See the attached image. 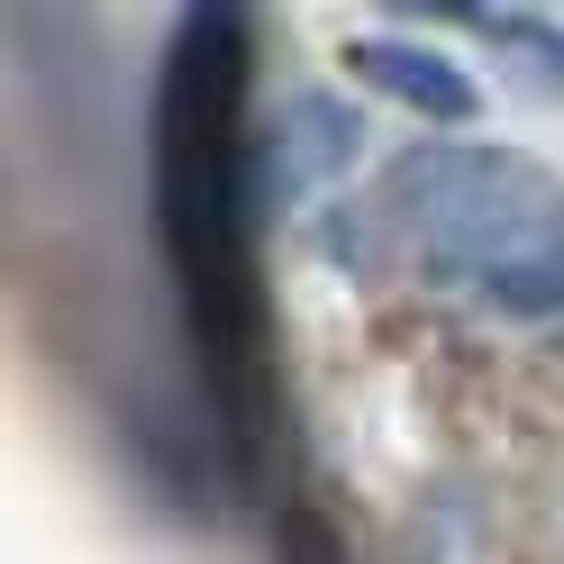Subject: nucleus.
Wrapping results in <instances>:
<instances>
[{
    "instance_id": "obj_3",
    "label": "nucleus",
    "mask_w": 564,
    "mask_h": 564,
    "mask_svg": "<svg viewBox=\"0 0 564 564\" xmlns=\"http://www.w3.org/2000/svg\"><path fill=\"white\" fill-rule=\"evenodd\" d=\"M346 74H356L365 91H382V100H401V110H419L429 128H465L482 110L465 64L437 55V46H410V37H356L346 46Z\"/></svg>"
},
{
    "instance_id": "obj_2",
    "label": "nucleus",
    "mask_w": 564,
    "mask_h": 564,
    "mask_svg": "<svg viewBox=\"0 0 564 564\" xmlns=\"http://www.w3.org/2000/svg\"><path fill=\"white\" fill-rule=\"evenodd\" d=\"M356 147H365V119L346 110L337 91H292V100L256 128V209L282 219V209L319 200L337 173L356 164Z\"/></svg>"
},
{
    "instance_id": "obj_1",
    "label": "nucleus",
    "mask_w": 564,
    "mask_h": 564,
    "mask_svg": "<svg viewBox=\"0 0 564 564\" xmlns=\"http://www.w3.org/2000/svg\"><path fill=\"white\" fill-rule=\"evenodd\" d=\"M246 64H256V10L246 0H183L155 64V237L183 292V328L200 373L228 392L237 437H256L264 392V292H256V137H246Z\"/></svg>"
},
{
    "instance_id": "obj_5",
    "label": "nucleus",
    "mask_w": 564,
    "mask_h": 564,
    "mask_svg": "<svg viewBox=\"0 0 564 564\" xmlns=\"http://www.w3.org/2000/svg\"><path fill=\"white\" fill-rule=\"evenodd\" d=\"M491 28V46L501 55H519L528 74H538L546 91H564V28L555 19H528V10H510V19H482Z\"/></svg>"
},
{
    "instance_id": "obj_4",
    "label": "nucleus",
    "mask_w": 564,
    "mask_h": 564,
    "mask_svg": "<svg viewBox=\"0 0 564 564\" xmlns=\"http://www.w3.org/2000/svg\"><path fill=\"white\" fill-rule=\"evenodd\" d=\"M474 292H482L491 319H528V328L564 319V192H555L538 219H528V228L501 246V256L474 273Z\"/></svg>"
},
{
    "instance_id": "obj_6",
    "label": "nucleus",
    "mask_w": 564,
    "mask_h": 564,
    "mask_svg": "<svg viewBox=\"0 0 564 564\" xmlns=\"http://www.w3.org/2000/svg\"><path fill=\"white\" fill-rule=\"evenodd\" d=\"M410 19H482V0H392Z\"/></svg>"
}]
</instances>
